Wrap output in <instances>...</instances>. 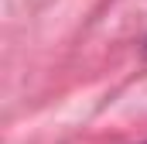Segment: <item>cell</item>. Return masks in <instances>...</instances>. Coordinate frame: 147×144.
<instances>
[{
	"mask_svg": "<svg viewBox=\"0 0 147 144\" xmlns=\"http://www.w3.org/2000/svg\"><path fill=\"white\" fill-rule=\"evenodd\" d=\"M144 58H147V41H144Z\"/></svg>",
	"mask_w": 147,
	"mask_h": 144,
	"instance_id": "obj_1",
	"label": "cell"
},
{
	"mask_svg": "<svg viewBox=\"0 0 147 144\" xmlns=\"http://www.w3.org/2000/svg\"><path fill=\"white\" fill-rule=\"evenodd\" d=\"M140 144H147V141H140Z\"/></svg>",
	"mask_w": 147,
	"mask_h": 144,
	"instance_id": "obj_2",
	"label": "cell"
}]
</instances>
